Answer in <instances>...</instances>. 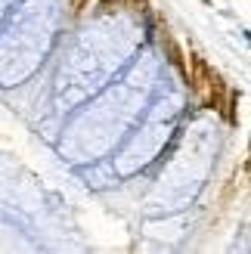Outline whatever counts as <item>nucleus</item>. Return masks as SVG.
Instances as JSON below:
<instances>
[{
  "label": "nucleus",
  "mask_w": 251,
  "mask_h": 254,
  "mask_svg": "<svg viewBox=\"0 0 251 254\" xmlns=\"http://www.w3.org/2000/svg\"><path fill=\"white\" fill-rule=\"evenodd\" d=\"M87 3H90V0H68V9H71V16H81V12L87 9Z\"/></svg>",
  "instance_id": "obj_5"
},
{
  "label": "nucleus",
  "mask_w": 251,
  "mask_h": 254,
  "mask_svg": "<svg viewBox=\"0 0 251 254\" xmlns=\"http://www.w3.org/2000/svg\"><path fill=\"white\" fill-rule=\"evenodd\" d=\"M161 47H165V56H168V62L174 68H177L180 74H183V81H186V56H183V50H180V44L174 41V37L168 34V31H161Z\"/></svg>",
  "instance_id": "obj_3"
},
{
  "label": "nucleus",
  "mask_w": 251,
  "mask_h": 254,
  "mask_svg": "<svg viewBox=\"0 0 251 254\" xmlns=\"http://www.w3.org/2000/svg\"><path fill=\"white\" fill-rule=\"evenodd\" d=\"M248 164H251V161H248Z\"/></svg>",
  "instance_id": "obj_7"
},
{
  "label": "nucleus",
  "mask_w": 251,
  "mask_h": 254,
  "mask_svg": "<svg viewBox=\"0 0 251 254\" xmlns=\"http://www.w3.org/2000/svg\"><path fill=\"white\" fill-rule=\"evenodd\" d=\"M121 3H127L130 9H136V12H143V9L149 6V0H121Z\"/></svg>",
  "instance_id": "obj_6"
},
{
  "label": "nucleus",
  "mask_w": 251,
  "mask_h": 254,
  "mask_svg": "<svg viewBox=\"0 0 251 254\" xmlns=\"http://www.w3.org/2000/svg\"><path fill=\"white\" fill-rule=\"evenodd\" d=\"M205 90H208V106L223 115V106H227V90H230L227 81H223V74H217L214 68H211L208 71V81H205Z\"/></svg>",
  "instance_id": "obj_2"
},
{
  "label": "nucleus",
  "mask_w": 251,
  "mask_h": 254,
  "mask_svg": "<svg viewBox=\"0 0 251 254\" xmlns=\"http://www.w3.org/2000/svg\"><path fill=\"white\" fill-rule=\"evenodd\" d=\"M236 109H239V90H227V106H223V118L227 124H239V115H236Z\"/></svg>",
  "instance_id": "obj_4"
},
{
  "label": "nucleus",
  "mask_w": 251,
  "mask_h": 254,
  "mask_svg": "<svg viewBox=\"0 0 251 254\" xmlns=\"http://www.w3.org/2000/svg\"><path fill=\"white\" fill-rule=\"evenodd\" d=\"M211 65L205 62V56L189 53V65H186V84H189L192 93H205V81H208Z\"/></svg>",
  "instance_id": "obj_1"
}]
</instances>
